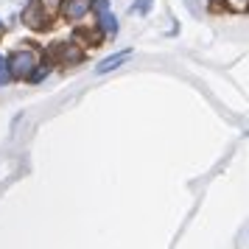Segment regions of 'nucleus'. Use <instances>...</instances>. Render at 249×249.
I'll list each match as a JSON object with an SVG mask.
<instances>
[{
	"label": "nucleus",
	"instance_id": "nucleus-1",
	"mask_svg": "<svg viewBox=\"0 0 249 249\" xmlns=\"http://www.w3.org/2000/svg\"><path fill=\"white\" fill-rule=\"evenodd\" d=\"M6 59H9L12 79L28 81V76L34 73V68L42 62V53H39V48H34V45H20L17 51H12V56H6Z\"/></svg>",
	"mask_w": 249,
	"mask_h": 249
},
{
	"label": "nucleus",
	"instance_id": "nucleus-2",
	"mask_svg": "<svg viewBox=\"0 0 249 249\" xmlns=\"http://www.w3.org/2000/svg\"><path fill=\"white\" fill-rule=\"evenodd\" d=\"M51 56L56 59L59 65H65V68H73V65H79L84 59V51H81L79 39H70V42H59L56 48H51Z\"/></svg>",
	"mask_w": 249,
	"mask_h": 249
},
{
	"label": "nucleus",
	"instance_id": "nucleus-3",
	"mask_svg": "<svg viewBox=\"0 0 249 249\" xmlns=\"http://www.w3.org/2000/svg\"><path fill=\"white\" fill-rule=\"evenodd\" d=\"M23 23L28 25L31 31H45L48 25H51V14L42 9L39 0H31V3L23 9Z\"/></svg>",
	"mask_w": 249,
	"mask_h": 249
},
{
	"label": "nucleus",
	"instance_id": "nucleus-4",
	"mask_svg": "<svg viewBox=\"0 0 249 249\" xmlns=\"http://www.w3.org/2000/svg\"><path fill=\"white\" fill-rule=\"evenodd\" d=\"M90 12H92V0H65L62 9H59V14H62L65 20H70V23L84 20Z\"/></svg>",
	"mask_w": 249,
	"mask_h": 249
},
{
	"label": "nucleus",
	"instance_id": "nucleus-5",
	"mask_svg": "<svg viewBox=\"0 0 249 249\" xmlns=\"http://www.w3.org/2000/svg\"><path fill=\"white\" fill-rule=\"evenodd\" d=\"M129 59H132V51H121V53H112V56L101 59V62L95 65V73H109V70L121 68V65H124V62H129Z\"/></svg>",
	"mask_w": 249,
	"mask_h": 249
},
{
	"label": "nucleus",
	"instance_id": "nucleus-6",
	"mask_svg": "<svg viewBox=\"0 0 249 249\" xmlns=\"http://www.w3.org/2000/svg\"><path fill=\"white\" fill-rule=\"evenodd\" d=\"M53 70V59H42L39 65L34 68V73L28 76V84H39L42 79H48V73Z\"/></svg>",
	"mask_w": 249,
	"mask_h": 249
},
{
	"label": "nucleus",
	"instance_id": "nucleus-7",
	"mask_svg": "<svg viewBox=\"0 0 249 249\" xmlns=\"http://www.w3.org/2000/svg\"><path fill=\"white\" fill-rule=\"evenodd\" d=\"M73 39H84L87 45H95V42H101V28H92V31H76Z\"/></svg>",
	"mask_w": 249,
	"mask_h": 249
},
{
	"label": "nucleus",
	"instance_id": "nucleus-8",
	"mask_svg": "<svg viewBox=\"0 0 249 249\" xmlns=\"http://www.w3.org/2000/svg\"><path fill=\"white\" fill-rule=\"evenodd\" d=\"M9 81H12V70H9V59H6L3 53H0V87H3V84H9Z\"/></svg>",
	"mask_w": 249,
	"mask_h": 249
},
{
	"label": "nucleus",
	"instance_id": "nucleus-9",
	"mask_svg": "<svg viewBox=\"0 0 249 249\" xmlns=\"http://www.w3.org/2000/svg\"><path fill=\"white\" fill-rule=\"evenodd\" d=\"M154 9V0H135V6H132V12L137 14H148Z\"/></svg>",
	"mask_w": 249,
	"mask_h": 249
},
{
	"label": "nucleus",
	"instance_id": "nucleus-10",
	"mask_svg": "<svg viewBox=\"0 0 249 249\" xmlns=\"http://www.w3.org/2000/svg\"><path fill=\"white\" fill-rule=\"evenodd\" d=\"M39 3H42V9L53 17V14H59V9H62V3H65V0H39Z\"/></svg>",
	"mask_w": 249,
	"mask_h": 249
},
{
	"label": "nucleus",
	"instance_id": "nucleus-11",
	"mask_svg": "<svg viewBox=\"0 0 249 249\" xmlns=\"http://www.w3.org/2000/svg\"><path fill=\"white\" fill-rule=\"evenodd\" d=\"M227 3H232V6H238V9H241V6H247L249 0H227Z\"/></svg>",
	"mask_w": 249,
	"mask_h": 249
},
{
	"label": "nucleus",
	"instance_id": "nucleus-12",
	"mask_svg": "<svg viewBox=\"0 0 249 249\" xmlns=\"http://www.w3.org/2000/svg\"><path fill=\"white\" fill-rule=\"evenodd\" d=\"M0 34H3V23H0Z\"/></svg>",
	"mask_w": 249,
	"mask_h": 249
}]
</instances>
